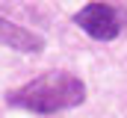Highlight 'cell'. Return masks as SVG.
<instances>
[{
  "instance_id": "obj_2",
  "label": "cell",
  "mask_w": 127,
  "mask_h": 118,
  "mask_svg": "<svg viewBox=\"0 0 127 118\" xmlns=\"http://www.w3.org/2000/svg\"><path fill=\"white\" fill-rule=\"evenodd\" d=\"M74 24L83 32H89L95 41H112L121 32V15L109 3H86L74 15Z\"/></svg>"
},
{
  "instance_id": "obj_1",
  "label": "cell",
  "mask_w": 127,
  "mask_h": 118,
  "mask_svg": "<svg viewBox=\"0 0 127 118\" xmlns=\"http://www.w3.org/2000/svg\"><path fill=\"white\" fill-rule=\"evenodd\" d=\"M6 100L18 109H30V112H59V109H71L80 106L86 100V86L80 77L68 74V71H47L41 77H35L21 88L9 91Z\"/></svg>"
},
{
  "instance_id": "obj_3",
  "label": "cell",
  "mask_w": 127,
  "mask_h": 118,
  "mask_svg": "<svg viewBox=\"0 0 127 118\" xmlns=\"http://www.w3.org/2000/svg\"><path fill=\"white\" fill-rule=\"evenodd\" d=\"M0 44L12 47V50H21V53H38L44 47L38 32H30V30L18 27V24H12L6 18H0Z\"/></svg>"
}]
</instances>
